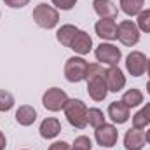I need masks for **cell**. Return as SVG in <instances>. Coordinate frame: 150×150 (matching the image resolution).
I'll use <instances>...</instances> for the list:
<instances>
[{"label":"cell","instance_id":"6da1fadb","mask_svg":"<svg viewBox=\"0 0 150 150\" xmlns=\"http://www.w3.org/2000/svg\"><path fill=\"white\" fill-rule=\"evenodd\" d=\"M87 94L93 101H103L108 94V87L105 82V68L100 63H89L87 68Z\"/></svg>","mask_w":150,"mask_h":150},{"label":"cell","instance_id":"7a4b0ae2","mask_svg":"<svg viewBox=\"0 0 150 150\" xmlns=\"http://www.w3.org/2000/svg\"><path fill=\"white\" fill-rule=\"evenodd\" d=\"M87 105L82 100H75V98H68L63 112L67 120L70 122V126L75 129H84L87 126Z\"/></svg>","mask_w":150,"mask_h":150},{"label":"cell","instance_id":"3957f363","mask_svg":"<svg viewBox=\"0 0 150 150\" xmlns=\"http://www.w3.org/2000/svg\"><path fill=\"white\" fill-rule=\"evenodd\" d=\"M32 18L35 21V25L44 28V30H54L59 25V12L56 7L47 5V4H38L35 5Z\"/></svg>","mask_w":150,"mask_h":150},{"label":"cell","instance_id":"277c9868","mask_svg":"<svg viewBox=\"0 0 150 150\" xmlns=\"http://www.w3.org/2000/svg\"><path fill=\"white\" fill-rule=\"evenodd\" d=\"M87 68H89V61H86L82 56H72L65 63V70H63L65 79L72 84H79V82L86 80Z\"/></svg>","mask_w":150,"mask_h":150},{"label":"cell","instance_id":"5b68a950","mask_svg":"<svg viewBox=\"0 0 150 150\" xmlns=\"http://www.w3.org/2000/svg\"><path fill=\"white\" fill-rule=\"evenodd\" d=\"M94 58L100 65H107V67H117L119 61L122 59V52L120 49L112 44V42H101L96 49H94Z\"/></svg>","mask_w":150,"mask_h":150},{"label":"cell","instance_id":"8992f818","mask_svg":"<svg viewBox=\"0 0 150 150\" xmlns=\"http://www.w3.org/2000/svg\"><path fill=\"white\" fill-rule=\"evenodd\" d=\"M142 37V32L138 30L136 23L131 21V19H124L117 25V40L126 45V47H133L140 42Z\"/></svg>","mask_w":150,"mask_h":150},{"label":"cell","instance_id":"52a82bcc","mask_svg":"<svg viewBox=\"0 0 150 150\" xmlns=\"http://www.w3.org/2000/svg\"><path fill=\"white\" fill-rule=\"evenodd\" d=\"M68 101V94L61 87H51L42 94V105L49 112H59L65 108Z\"/></svg>","mask_w":150,"mask_h":150},{"label":"cell","instance_id":"ba28073f","mask_svg":"<svg viewBox=\"0 0 150 150\" xmlns=\"http://www.w3.org/2000/svg\"><path fill=\"white\" fill-rule=\"evenodd\" d=\"M94 140H96L98 145H101V147H105V149L115 147V143H117V140H119V131H117L115 124L105 122V124H101L100 127H96V129H94Z\"/></svg>","mask_w":150,"mask_h":150},{"label":"cell","instance_id":"9c48e42d","mask_svg":"<svg viewBox=\"0 0 150 150\" xmlns=\"http://www.w3.org/2000/svg\"><path fill=\"white\" fill-rule=\"evenodd\" d=\"M147 61L149 58L142 51H131L126 56V70L133 77H142L147 72Z\"/></svg>","mask_w":150,"mask_h":150},{"label":"cell","instance_id":"30bf717a","mask_svg":"<svg viewBox=\"0 0 150 150\" xmlns=\"http://www.w3.org/2000/svg\"><path fill=\"white\" fill-rule=\"evenodd\" d=\"M105 82H107L108 93H120L126 87V75L119 68V65L105 68Z\"/></svg>","mask_w":150,"mask_h":150},{"label":"cell","instance_id":"8fae6325","mask_svg":"<svg viewBox=\"0 0 150 150\" xmlns=\"http://www.w3.org/2000/svg\"><path fill=\"white\" fill-rule=\"evenodd\" d=\"M145 145H147V140H145V131L143 129L131 127L129 131H126V134H124L126 150H143Z\"/></svg>","mask_w":150,"mask_h":150},{"label":"cell","instance_id":"7c38bea8","mask_svg":"<svg viewBox=\"0 0 150 150\" xmlns=\"http://www.w3.org/2000/svg\"><path fill=\"white\" fill-rule=\"evenodd\" d=\"M94 32L101 40L113 42V40H117V23H115V19H100L94 25Z\"/></svg>","mask_w":150,"mask_h":150},{"label":"cell","instance_id":"4fadbf2b","mask_svg":"<svg viewBox=\"0 0 150 150\" xmlns=\"http://www.w3.org/2000/svg\"><path fill=\"white\" fill-rule=\"evenodd\" d=\"M70 49L74 51L75 54H79V56L89 54L93 51V38H91V35L87 32H84V30H79V33L75 35L74 42L70 45Z\"/></svg>","mask_w":150,"mask_h":150},{"label":"cell","instance_id":"5bb4252c","mask_svg":"<svg viewBox=\"0 0 150 150\" xmlns=\"http://www.w3.org/2000/svg\"><path fill=\"white\" fill-rule=\"evenodd\" d=\"M93 9L100 19H115L119 14V9L112 0H93Z\"/></svg>","mask_w":150,"mask_h":150},{"label":"cell","instance_id":"9a60e30c","mask_svg":"<svg viewBox=\"0 0 150 150\" xmlns=\"http://www.w3.org/2000/svg\"><path fill=\"white\" fill-rule=\"evenodd\" d=\"M38 133L44 140H54L59 133H61V122L56 117H47L40 122Z\"/></svg>","mask_w":150,"mask_h":150},{"label":"cell","instance_id":"2e32d148","mask_svg":"<svg viewBox=\"0 0 150 150\" xmlns=\"http://www.w3.org/2000/svg\"><path fill=\"white\" fill-rule=\"evenodd\" d=\"M108 117L113 124H126L129 119H131V113L129 108L122 103V101H112L108 105Z\"/></svg>","mask_w":150,"mask_h":150},{"label":"cell","instance_id":"e0dca14e","mask_svg":"<svg viewBox=\"0 0 150 150\" xmlns=\"http://www.w3.org/2000/svg\"><path fill=\"white\" fill-rule=\"evenodd\" d=\"M37 120V110L32 107V105H21L18 110H16V122L23 127H28L32 126L33 122Z\"/></svg>","mask_w":150,"mask_h":150},{"label":"cell","instance_id":"ac0fdd59","mask_svg":"<svg viewBox=\"0 0 150 150\" xmlns=\"http://www.w3.org/2000/svg\"><path fill=\"white\" fill-rule=\"evenodd\" d=\"M77 33H79V28H77L75 25H63V26H59L58 32H56V40H58L61 45H65V47L70 49V45H72V42H74V38H75Z\"/></svg>","mask_w":150,"mask_h":150},{"label":"cell","instance_id":"d6986e66","mask_svg":"<svg viewBox=\"0 0 150 150\" xmlns=\"http://www.w3.org/2000/svg\"><path fill=\"white\" fill-rule=\"evenodd\" d=\"M127 108H136V107H140L142 103H143V93L140 91V89H136V87H131V89H127L124 94H122V100H120Z\"/></svg>","mask_w":150,"mask_h":150},{"label":"cell","instance_id":"ffe728a7","mask_svg":"<svg viewBox=\"0 0 150 150\" xmlns=\"http://www.w3.org/2000/svg\"><path fill=\"white\" fill-rule=\"evenodd\" d=\"M119 5H120V11L131 18V16H138L143 11L145 0H120Z\"/></svg>","mask_w":150,"mask_h":150},{"label":"cell","instance_id":"44dd1931","mask_svg":"<svg viewBox=\"0 0 150 150\" xmlns=\"http://www.w3.org/2000/svg\"><path fill=\"white\" fill-rule=\"evenodd\" d=\"M149 126H150V101L145 103V107L142 110H138V112L133 115V127L145 129Z\"/></svg>","mask_w":150,"mask_h":150},{"label":"cell","instance_id":"7402d4cb","mask_svg":"<svg viewBox=\"0 0 150 150\" xmlns=\"http://www.w3.org/2000/svg\"><path fill=\"white\" fill-rule=\"evenodd\" d=\"M107 117H105V113H103V110H100V108H89L87 110V124L91 126V127H100L101 124H105L107 120H105Z\"/></svg>","mask_w":150,"mask_h":150},{"label":"cell","instance_id":"603a6c76","mask_svg":"<svg viewBox=\"0 0 150 150\" xmlns=\"http://www.w3.org/2000/svg\"><path fill=\"white\" fill-rule=\"evenodd\" d=\"M136 26H138L140 32L150 33V9H143L136 16Z\"/></svg>","mask_w":150,"mask_h":150},{"label":"cell","instance_id":"cb8c5ba5","mask_svg":"<svg viewBox=\"0 0 150 150\" xmlns=\"http://www.w3.org/2000/svg\"><path fill=\"white\" fill-rule=\"evenodd\" d=\"M14 107V96L5 91V89H0V112H9L12 110Z\"/></svg>","mask_w":150,"mask_h":150},{"label":"cell","instance_id":"d4e9b609","mask_svg":"<svg viewBox=\"0 0 150 150\" xmlns=\"http://www.w3.org/2000/svg\"><path fill=\"white\" fill-rule=\"evenodd\" d=\"M91 149H93L91 138L86 136V134H80V136L75 138V142L72 143V149L70 150H91Z\"/></svg>","mask_w":150,"mask_h":150},{"label":"cell","instance_id":"484cf974","mask_svg":"<svg viewBox=\"0 0 150 150\" xmlns=\"http://www.w3.org/2000/svg\"><path fill=\"white\" fill-rule=\"evenodd\" d=\"M51 2L56 9H61V11H72L77 4V0H51Z\"/></svg>","mask_w":150,"mask_h":150},{"label":"cell","instance_id":"4316f807","mask_svg":"<svg viewBox=\"0 0 150 150\" xmlns=\"http://www.w3.org/2000/svg\"><path fill=\"white\" fill-rule=\"evenodd\" d=\"M4 4L11 9H23L25 5L30 4V0H4Z\"/></svg>","mask_w":150,"mask_h":150},{"label":"cell","instance_id":"83f0119b","mask_svg":"<svg viewBox=\"0 0 150 150\" xmlns=\"http://www.w3.org/2000/svg\"><path fill=\"white\" fill-rule=\"evenodd\" d=\"M70 149H72V145L67 143V142H54L52 145H49L47 150H70Z\"/></svg>","mask_w":150,"mask_h":150},{"label":"cell","instance_id":"f1b7e54d","mask_svg":"<svg viewBox=\"0 0 150 150\" xmlns=\"http://www.w3.org/2000/svg\"><path fill=\"white\" fill-rule=\"evenodd\" d=\"M7 147V138H5V134L0 131V150H5Z\"/></svg>","mask_w":150,"mask_h":150},{"label":"cell","instance_id":"f546056e","mask_svg":"<svg viewBox=\"0 0 150 150\" xmlns=\"http://www.w3.org/2000/svg\"><path fill=\"white\" fill-rule=\"evenodd\" d=\"M145 140H147V143L150 145V127L147 129V133H145Z\"/></svg>","mask_w":150,"mask_h":150},{"label":"cell","instance_id":"4dcf8cb0","mask_svg":"<svg viewBox=\"0 0 150 150\" xmlns=\"http://www.w3.org/2000/svg\"><path fill=\"white\" fill-rule=\"evenodd\" d=\"M147 74L150 75V58H149V61H147Z\"/></svg>","mask_w":150,"mask_h":150},{"label":"cell","instance_id":"1f68e13d","mask_svg":"<svg viewBox=\"0 0 150 150\" xmlns=\"http://www.w3.org/2000/svg\"><path fill=\"white\" fill-rule=\"evenodd\" d=\"M147 93H149V96H150V79H149V82H147Z\"/></svg>","mask_w":150,"mask_h":150},{"label":"cell","instance_id":"d6a6232c","mask_svg":"<svg viewBox=\"0 0 150 150\" xmlns=\"http://www.w3.org/2000/svg\"><path fill=\"white\" fill-rule=\"evenodd\" d=\"M23 150H28V149H23Z\"/></svg>","mask_w":150,"mask_h":150}]
</instances>
